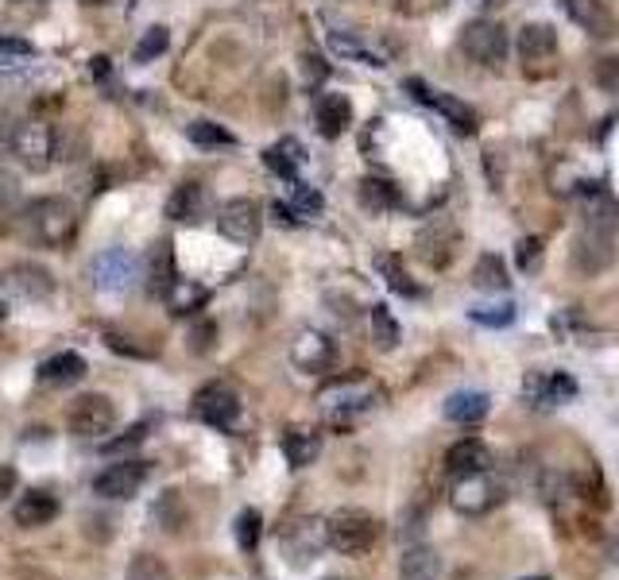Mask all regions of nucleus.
Returning a JSON list of instances; mask_svg holds the SVG:
<instances>
[{
  "instance_id": "79ce46f5",
  "label": "nucleus",
  "mask_w": 619,
  "mask_h": 580,
  "mask_svg": "<svg viewBox=\"0 0 619 580\" xmlns=\"http://www.w3.org/2000/svg\"><path fill=\"white\" fill-rule=\"evenodd\" d=\"M291 209H295V217H318V213H322V194H318L314 186H306V182H295V190H291Z\"/></svg>"
},
{
  "instance_id": "4c0bfd02",
  "label": "nucleus",
  "mask_w": 619,
  "mask_h": 580,
  "mask_svg": "<svg viewBox=\"0 0 619 580\" xmlns=\"http://www.w3.org/2000/svg\"><path fill=\"white\" fill-rule=\"evenodd\" d=\"M434 109H442V116L449 124H457V132H472L476 128V113H472L465 101H457V97H438L434 93V101H430Z\"/></svg>"
},
{
  "instance_id": "a211bd4d",
  "label": "nucleus",
  "mask_w": 619,
  "mask_h": 580,
  "mask_svg": "<svg viewBox=\"0 0 619 580\" xmlns=\"http://www.w3.org/2000/svg\"><path fill=\"white\" fill-rule=\"evenodd\" d=\"M12 519L24 530H35V526H47V522L59 519V499L51 492H28L20 495V503L12 507Z\"/></svg>"
},
{
  "instance_id": "4be33fe9",
  "label": "nucleus",
  "mask_w": 619,
  "mask_h": 580,
  "mask_svg": "<svg viewBox=\"0 0 619 580\" xmlns=\"http://www.w3.org/2000/svg\"><path fill=\"white\" fill-rule=\"evenodd\" d=\"M318 453H322V437H318V430H310V426H291V430L283 434V457H287V464L306 468V464L318 461Z\"/></svg>"
},
{
  "instance_id": "473e14b6",
  "label": "nucleus",
  "mask_w": 619,
  "mask_h": 580,
  "mask_svg": "<svg viewBox=\"0 0 619 580\" xmlns=\"http://www.w3.org/2000/svg\"><path fill=\"white\" fill-rule=\"evenodd\" d=\"M399 337H403V329H399V321L391 318V310H387L384 302L372 306V341H376V348L391 352V348L399 345Z\"/></svg>"
},
{
  "instance_id": "423d86ee",
  "label": "nucleus",
  "mask_w": 619,
  "mask_h": 580,
  "mask_svg": "<svg viewBox=\"0 0 619 580\" xmlns=\"http://www.w3.org/2000/svg\"><path fill=\"white\" fill-rule=\"evenodd\" d=\"M66 426L78 437H105L117 426V406L105 395H78L66 410Z\"/></svg>"
},
{
  "instance_id": "20e7f679",
  "label": "nucleus",
  "mask_w": 619,
  "mask_h": 580,
  "mask_svg": "<svg viewBox=\"0 0 619 580\" xmlns=\"http://www.w3.org/2000/svg\"><path fill=\"white\" fill-rule=\"evenodd\" d=\"M449 503L461 515H488L492 507L503 503V484L492 472H469V476H453L449 484Z\"/></svg>"
},
{
  "instance_id": "de8ad7c7",
  "label": "nucleus",
  "mask_w": 619,
  "mask_h": 580,
  "mask_svg": "<svg viewBox=\"0 0 619 580\" xmlns=\"http://www.w3.org/2000/svg\"><path fill=\"white\" fill-rule=\"evenodd\" d=\"M148 437V426H132L124 437H117V441H105V453H124V449H136L140 441Z\"/></svg>"
},
{
  "instance_id": "4468645a",
  "label": "nucleus",
  "mask_w": 619,
  "mask_h": 580,
  "mask_svg": "<svg viewBox=\"0 0 619 580\" xmlns=\"http://www.w3.org/2000/svg\"><path fill=\"white\" fill-rule=\"evenodd\" d=\"M0 283L8 294H20V298H47L51 290H55V279H51V271L47 267H39V263H12V267H4L0 271Z\"/></svg>"
},
{
  "instance_id": "2eb2a0df",
  "label": "nucleus",
  "mask_w": 619,
  "mask_h": 580,
  "mask_svg": "<svg viewBox=\"0 0 619 580\" xmlns=\"http://www.w3.org/2000/svg\"><path fill=\"white\" fill-rule=\"evenodd\" d=\"M577 395V383L573 376H565V372H550V376H542V372H534L527 376V403L531 406H561L569 403Z\"/></svg>"
},
{
  "instance_id": "c85d7f7f",
  "label": "nucleus",
  "mask_w": 619,
  "mask_h": 580,
  "mask_svg": "<svg viewBox=\"0 0 619 580\" xmlns=\"http://www.w3.org/2000/svg\"><path fill=\"white\" fill-rule=\"evenodd\" d=\"M264 163L279 174V178H295L298 167L306 163V151H302L298 140H279L275 147H267L264 151Z\"/></svg>"
},
{
  "instance_id": "6e6552de",
  "label": "nucleus",
  "mask_w": 619,
  "mask_h": 580,
  "mask_svg": "<svg viewBox=\"0 0 619 580\" xmlns=\"http://www.w3.org/2000/svg\"><path fill=\"white\" fill-rule=\"evenodd\" d=\"M569 263L581 271V275H600L616 263V232L612 229H592L585 225V232L573 240V256Z\"/></svg>"
},
{
  "instance_id": "5701e85b",
  "label": "nucleus",
  "mask_w": 619,
  "mask_h": 580,
  "mask_svg": "<svg viewBox=\"0 0 619 580\" xmlns=\"http://www.w3.org/2000/svg\"><path fill=\"white\" fill-rule=\"evenodd\" d=\"M86 376V360L78 352H55L51 360L39 364V383L47 387H66V383H78Z\"/></svg>"
},
{
  "instance_id": "cd10ccee",
  "label": "nucleus",
  "mask_w": 619,
  "mask_h": 580,
  "mask_svg": "<svg viewBox=\"0 0 619 580\" xmlns=\"http://www.w3.org/2000/svg\"><path fill=\"white\" fill-rule=\"evenodd\" d=\"M202 209H206V190L198 182H182L171 194V202H167V217L171 221H198Z\"/></svg>"
},
{
  "instance_id": "49530a36",
  "label": "nucleus",
  "mask_w": 619,
  "mask_h": 580,
  "mask_svg": "<svg viewBox=\"0 0 619 580\" xmlns=\"http://www.w3.org/2000/svg\"><path fill=\"white\" fill-rule=\"evenodd\" d=\"M35 47L28 39H16V35H0V58H31Z\"/></svg>"
},
{
  "instance_id": "c756f323",
  "label": "nucleus",
  "mask_w": 619,
  "mask_h": 580,
  "mask_svg": "<svg viewBox=\"0 0 619 580\" xmlns=\"http://www.w3.org/2000/svg\"><path fill=\"white\" fill-rule=\"evenodd\" d=\"M399 202H403V198H399L395 182H387V178H364V182H360V205H364L368 213H387V209H395Z\"/></svg>"
},
{
  "instance_id": "aec40b11",
  "label": "nucleus",
  "mask_w": 619,
  "mask_h": 580,
  "mask_svg": "<svg viewBox=\"0 0 619 580\" xmlns=\"http://www.w3.org/2000/svg\"><path fill=\"white\" fill-rule=\"evenodd\" d=\"M418 252L434 267H445V263L457 256V229L449 221H434L430 229L418 236Z\"/></svg>"
},
{
  "instance_id": "f03ea898",
  "label": "nucleus",
  "mask_w": 619,
  "mask_h": 580,
  "mask_svg": "<svg viewBox=\"0 0 619 580\" xmlns=\"http://www.w3.org/2000/svg\"><path fill=\"white\" fill-rule=\"evenodd\" d=\"M376 399H380V391L368 379H333L329 387L318 391V403H322L325 418L337 422V426H345V422H353L360 414H368L376 406Z\"/></svg>"
},
{
  "instance_id": "5fc2aeb1",
  "label": "nucleus",
  "mask_w": 619,
  "mask_h": 580,
  "mask_svg": "<svg viewBox=\"0 0 619 580\" xmlns=\"http://www.w3.org/2000/svg\"><path fill=\"white\" fill-rule=\"evenodd\" d=\"M302 62H306V70H310V78H322L325 74V62L318 55H306L302 58Z\"/></svg>"
},
{
  "instance_id": "2f4dec72",
  "label": "nucleus",
  "mask_w": 619,
  "mask_h": 580,
  "mask_svg": "<svg viewBox=\"0 0 619 580\" xmlns=\"http://www.w3.org/2000/svg\"><path fill=\"white\" fill-rule=\"evenodd\" d=\"M376 267H380L384 283L395 290V294H403V298H418V294H422V287L407 275V267H403L399 256H376Z\"/></svg>"
},
{
  "instance_id": "dca6fc26",
  "label": "nucleus",
  "mask_w": 619,
  "mask_h": 580,
  "mask_svg": "<svg viewBox=\"0 0 619 580\" xmlns=\"http://www.w3.org/2000/svg\"><path fill=\"white\" fill-rule=\"evenodd\" d=\"M136 275V263L124 248H109L93 260V283L97 290H124Z\"/></svg>"
},
{
  "instance_id": "1a4fd4ad",
  "label": "nucleus",
  "mask_w": 619,
  "mask_h": 580,
  "mask_svg": "<svg viewBox=\"0 0 619 580\" xmlns=\"http://www.w3.org/2000/svg\"><path fill=\"white\" fill-rule=\"evenodd\" d=\"M461 51L476 66H492L496 70V66H503V58H507V35L492 20H472L469 28L461 31Z\"/></svg>"
},
{
  "instance_id": "37998d69",
  "label": "nucleus",
  "mask_w": 619,
  "mask_h": 580,
  "mask_svg": "<svg viewBox=\"0 0 619 580\" xmlns=\"http://www.w3.org/2000/svg\"><path fill=\"white\" fill-rule=\"evenodd\" d=\"M592 82L604 89V93H616L619 97V55L600 58V62L592 66Z\"/></svg>"
},
{
  "instance_id": "13d9d810",
  "label": "nucleus",
  "mask_w": 619,
  "mask_h": 580,
  "mask_svg": "<svg viewBox=\"0 0 619 580\" xmlns=\"http://www.w3.org/2000/svg\"><path fill=\"white\" fill-rule=\"evenodd\" d=\"M527 580H550V577H527Z\"/></svg>"
},
{
  "instance_id": "9d476101",
  "label": "nucleus",
  "mask_w": 619,
  "mask_h": 580,
  "mask_svg": "<svg viewBox=\"0 0 619 580\" xmlns=\"http://www.w3.org/2000/svg\"><path fill=\"white\" fill-rule=\"evenodd\" d=\"M144 480H148V464L120 461V464H109V468L93 480V492L101 495V499H128V495L140 492Z\"/></svg>"
},
{
  "instance_id": "3c124183",
  "label": "nucleus",
  "mask_w": 619,
  "mask_h": 580,
  "mask_svg": "<svg viewBox=\"0 0 619 580\" xmlns=\"http://www.w3.org/2000/svg\"><path fill=\"white\" fill-rule=\"evenodd\" d=\"M16 484H20L16 468H12V464H0V499H8V495L16 492Z\"/></svg>"
},
{
  "instance_id": "7ed1b4c3",
  "label": "nucleus",
  "mask_w": 619,
  "mask_h": 580,
  "mask_svg": "<svg viewBox=\"0 0 619 580\" xmlns=\"http://www.w3.org/2000/svg\"><path fill=\"white\" fill-rule=\"evenodd\" d=\"M24 221H28L31 240H39V244H47V248H62V244H70V240H74V232H78L74 205L62 202V198H43V202H31L28 213H24Z\"/></svg>"
},
{
  "instance_id": "ddd939ff",
  "label": "nucleus",
  "mask_w": 619,
  "mask_h": 580,
  "mask_svg": "<svg viewBox=\"0 0 619 580\" xmlns=\"http://www.w3.org/2000/svg\"><path fill=\"white\" fill-rule=\"evenodd\" d=\"M291 360H295V368L318 376V372H329V368H333L337 348H333V341H329L325 333H318V329H302L295 337V345H291Z\"/></svg>"
},
{
  "instance_id": "0eeeda50",
  "label": "nucleus",
  "mask_w": 619,
  "mask_h": 580,
  "mask_svg": "<svg viewBox=\"0 0 619 580\" xmlns=\"http://www.w3.org/2000/svg\"><path fill=\"white\" fill-rule=\"evenodd\" d=\"M12 151L28 171H47L55 159V128L47 120H24L12 132Z\"/></svg>"
},
{
  "instance_id": "6e6d98bb",
  "label": "nucleus",
  "mask_w": 619,
  "mask_h": 580,
  "mask_svg": "<svg viewBox=\"0 0 619 580\" xmlns=\"http://www.w3.org/2000/svg\"><path fill=\"white\" fill-rule=\"evenodd\" d=\"M82 4H93V8H105V4H117V0H82Z\"/></svg>"
},
{
  "instance_id": "f8f14e48",
  "label": "nucleus",
  "mask_w": 619,
  "mask_h": 580,
  "mask_svg": "<svg viewBox=\"0 0 619 580\" xmlns=\"http://www.w3.org/2000/svg\"><path fill=\"white\" fill-rule=\"evenodd\" d=\"M260 225H264L260 205L248 202V198H236V202H229L217 213V229H221V236H229L236 244H252V240L260 236Z\"/></svg>"
},
{
  "instance_id": "72a5a7b5",
  "label": "nucleus",
  "mask_w": 619,
  "mask_h": 580,
  "mask_svg": "<svg viewBox=\"0 0 619 580\" xmlns=\"http://www.w3.org/2000/svg\"><path fill=\"white\" fill-rule=\"evenodd\" d=\"M472 283L480 290H507V267H503L500 256H480L476 267H472Z\"/></svg>"
},
{
  "instance_id": "bb28decb",
  "label": "nucleus",
  "mask_w": 619,
  "mask_h": 580,
  "mask_svg": "<svg viewBox=\"0 0 619 580\" xmlns=\"http://www.w3.org/2000/svg\"><path fill=\"white\" fill-rule=\"evenodd\" d=\"M171 263H175V252H171V240H163V244H155L148 256V290L155 298H163L171 283H175V271H171Z\"/></svg>"
},
{
  "instance_id": "8fccbe9b",
  "label": "nucleus",
  "mask_w": 619,
  "mask_h": 580,
  "mask_svg": "<svg viewBox=\"0 0 619 580\" xmlns=\"http://www.w3.org/2000/svg\"><path fill=\"white\" fill-rule=\"evenodd\" d=\"M16 198H20V186H16V178L0 171V213H4V209H8L12 202H16Z\"/></svg>"
},
{
  "instance_id": "39448f33",
  "label": "nucleus",
  "mask_w": 619,
  "mask_h": 580,
  "mask_svg": "<svg viewBox=\"0 0 619 580\" xmlns=\"http://www.w3.org/2000/svg\"><path fill=\"white\" fill-rule=\"evenodd\" d=\"M190 414L198 422H206L213 430H233L236 418H240V395H236L229 383H206L194 403H190Z\"/></svg>"
},
{
  "instance_id": "f3484780",
  "label": "nucleus",
  "mask_w": 619,
  "mask_h": 580,
  "mask_svg": "<svg viewBox=\"0 0 619 580\" xmlns=\"http://www.w3.org/2000/svg\"><path fill=\"white\" fill-rule=\"evenodd\" d=\"M314 120H318V132H322L325 140H337V136L353 124V105H349V97H341V93H322L318 105H314Z\"/></svg>"
},
{
  "instance_id": "f257e3e1",
  "label": "nucleus",
  "mask_w": 619,
  "mask_h": 580,
  "mask_svg": "<svg viewBox=\"0 0 619 580\" xmlns=\"http://www.w3.org/2000/svg\"><path fill=\"white\" fill-rule=\"evenodd\" d=\"M325 538H329V546L337 553L360 557V553H368L376 546L380 522L372 519L368 511H360V507H341V511H333L325 519Z\"/></svg>"
},
{
  "instance_id": "e433bc0d",
  "label": "nucleus",
  "mask_w": 619,
  "mask_h": 580,
  "mask_svg": "<svg viewBox=\"0 0 619 580\" xmlns=\"http://www.w3.org/2000/svg\"><path fill=\"white\" fill-rule=\"evenodd\" d=\"M186 136L194 140L198 147H229L233 144V132L225 124H213V120H194L186 128Z\"/></svg>"
},
{
  "instance_id": "c9c22d12",
  "label": "nucleus",
  "mask_w": 619,
  "mask_h": 580,
  "mask_svg": "<svg viewBox=\"0 0 619 580\" xmlns=\"http://www.w3.org/2000/svg\"><path fill=\"white\" fill-rule=\"evenodd\" d=\"M329 47H333L337 55L364 62V66H384V55H376L372 47H364L360 39H349V35H341V31H333V35H329Z\"/></svg>"
},
{
  "instance_id": "7c9ffc66",
  "label": "nucleus",
  "mask_w": 619,
  "mask_h": 580,
  "mask_svg": "<svg viewBox=\"0 0 619 580\" xmlns=\"http://www.w3.org/2000/svg\"><path fill=\"white\" fill-rule=\"evenodd\" d=\"M206 287H198V283H190V279H175L171 290H167V302H171V314H194V310H202L206 306Z\"/></svg>"
},
{
  "instance_id": "a878e982",
  "label": "nucleus",
  "mask_w": 619,
  "mask_h": 580,
  "mask_svg": "<svg viewBox=\"0 0 619 580\" xmlns=\"http://www.w3.org/2000/svg\"><path fill=\"white\" fill-rule=\"evenodd\" d=\"M442 577V557L430 546H411L399 561V580H438Z\"/></svg>"
},
{
  "instance_id": "f704fd0d",
  "label": "nucleus",
  "mask_w": 619,
  "mask_h": 580,
  "mask_svg": "<svg viewBox=\"0 0 619 580\" xmlns=\"http://www.w3.org/2000/svg\"><path fill=\"white\" fill-rule=\"evenodd\" d=\"M124 580H175V577H171V569H167L163 557H155V553H136V557L128 561Z\"/></svg>"
},
{
  "instance_id": "393cba45",
  "label": "nucleus",
  "mask_w": 619,
  "mask_h": 580,
  "mask_svg": "<svg viewBox=\"0 0 619 580\" xmlns=\"http://www.w3.org/2000/svg\"><path fill=\"white\" fill-rule=\"evenodd\" d=\"M488 395H480V391H457V395H449L445 399V418L449 422H461V426H476V422H484L488 418Z\"/></svg>"
},
{
  "instance_id": "a19ab883",
  "label": "nucleus",
  "mask_w": 619,
  "mask_h": 580,
  "mask_svg": "<svg viewBox=\"0 0 619 580\" xmlns=\"http://www.w3.org/2000/svg\"><path fill=\"white\" fill-rule=\"evenodd\" d=\"M260 530H264L260 511H240V519H236V546L244 553H252L256 542H260Z\"/></svg>"
},
{
  "instance_id": "09e8293b",
  "label": "nucleus",
  "mask_w": 619,
  "mask_h": 580,
  "mask_svg": "<svg viewBox=\"0 0 619 580\" xmlns=\"http://www.w3.org/2000/svg\"><path fill=\"white\" fill-rule=\"evenodd\" d=\"M538 252H542V240H538V236H527V240L519 244V267H527V271H531L534 260H538Z\"/></svg>"
},
{
  "instance_id": "6ab92c4d",
  "label": "nucleus",
  "mask_w": 619,
  "mask_h": 580,
  "mask_svg": "<svg viewBox=\"0 0 619 580\" xmlns=\"http://www.w3.org/2000/svg\"><path fill=\"white\" fill-rule=\"evenodd\" d=\"M445 464L453 476H469V472H492V449L484 441H457L449 453H445Z\"/></svg>"
},
{
  "instance_id": "864d4df0",
  "label": "nucleus",
  "mask_w": 619,
  "mask_h": 580,
  "mask_svg": "<svg viewBox=\"0 0 619 580\" xmlns=\"http://www.w3.org/2000/svg\"><path fill=\"white\" fill-rule=\"evenodd\" d=\"M89 70H93V78H97V82L113 74V66H109V58H105V55H97V58H93V66H89Z\"/></svg>"
},
{
  "instance_id": "ea45409f",
  "label": "nucleus",
  "mask_w": 619,
  "mask_h": 580,
  "mask_svg": "<svg viewBox=\"0 0 619 580\" xmlns=\"http://www.w3.org/2000/svg\"><path fill=\"white\" fill-rule=\"evenodd\" d=\"M171 47V35H167V28H148L144 35H140V43H136V51H132V58L136 62H151V58H159L163 51Z\"/></svg>"
},
{
  "instance_id": "412c9836",
  "label": "nucleus",
  "mask_w": 619,
  "mask_h": 580,
  "mask_svg": "<svg viewBox=\"0 0 619 580\" xmlns=\"http://www.w3.org/2000/svg\"><path fill=\"white\" fill-rule=\"evenodd\" d=\"M561 4H565L569 20H573L581 31L596 35V39L612 31V12H608V4H604V0H561Z\"/></svg>"
},
{
  "instance_id": "603ef678",
  "label": "nucleus",
  "mask_w": 619,
  "mask_h": 580,
  "mask_svg": "<svg viewBox=\"0 0 619 580\" xmlns=\"http://www.w3.org/2000/svg\"><path fill=\"white\" fill-rule=\"evenodd\" d=\"M484 167L492 171V190H503V171H500V151H488L484 155Z\"/></svg>"
},
{
  "instance_id": "9b49d317",
  "label": "nucleus",
  "mask_w": 619,
  "mask_h": 580,
  "mask_svg": "<svg viewBox=\"0 0 619 580\" xmlns=\"http://www.w3.org/2000/svg\"><path fill=\"white\" fill-rule=\"evenodd\" d=\"M322 546H329L322 519H298V522H291V526L283 530V553H287L295 565L314 561V557L322 553Z\"/></svg>"
},
{
  "instance_id": "4d7b16f0",
  "label": "nucleus",
  "mask_w": 619,
  "mask_h": 580,
  "mask_svg": "<svg viewBox=\"0 0 619 580\" xmlns=\"http://www.w3.org/2000/svg\"><path fill=\"white\" fill-rule=\"evenodd\" d=\"M8 318V306H4V302H0V321Z\"/></svg>"
},
{
  "instance_id": "b1692460",
  "label": "nucleus",
  "mask_w": 619,
  "mask_h": 580,
  "mask_svg": "<svg viewBox=\"0 0 619 580\" xmlns=\"http://www.w3.org/2000/svg\"><path fill=\"white\" fill-rule=\"evenodd\" d=\"M515 47H519V58H527V62H546V58L558 51V31L550 28V24H527V28L519 31Z\"/></svg>"
},
{
  "instance_id": "a18cd8bd",
  "label": "nucleus",
  "mask_w": 619,
  "mask_h": 580,
  "mask_svg": "<svg viewBox=\"0 0 619 580\" xmlns=\"http://www.w3.org/2000/svg\"><path fill=\"white\" fill-rule=\"evenodd\" d=\"M213 337H217L213 321H198V325L190 329V352H209V348H213Z\"/></svg>"
},
{
  "instance_id": "58836bf2",
  "label": "nucleus",
  "mask_w": 619,
  "mask_h": 580,
  "mask_svg": "<svg viewBox=\"0 0 619 580\" xmlns=\"http://www.w3.org/2000/svg\"><path fill=\"white\" fill-rule=\"evenodd\" d=\"M155 522H159L163 530H171V534H175L178 526L186 522V507H182V495H178V492H163V495H159V503H155Z\"/></svg>"
},
{
  "instance_id": "c03bdc74",
  "label": "nucleus",
  "mask_w": 619,
  "mask_h": 580,
  "mask_svg": "<svg viewBox=\"0 0 619 580\" xmlns=\"http://www.w3.org/2000/svg\"><path fill=\"white\" fill-rule=\"evenodd\" d=\"M472 321H476V325L503 329V325H511V321H515V306H511V302H500V306H480V310H472Z\"/></svg>"
}]
</instances>
